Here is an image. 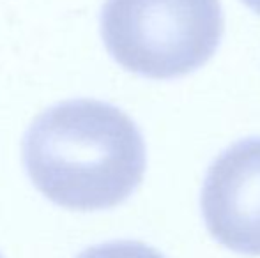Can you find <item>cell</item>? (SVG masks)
I'll use <instances>...</instances> for the list:
<instances>
[{
    "instance_id": "obj_5",
    "label": "cell",
    "mask_w": 260,
    "mask_h": 258,
    "mask_svg": "<svg viewBox=\"0 0 260 258\" xmlns=\"http://www.w3.org/2000/svg\"><path fill=\"white\" fill-rule=\"evenodd\" d=\"M241 2H243L244 6L250 7V9L253 11V13L260 14V0H241Z\"/></svg>"
},
{
    "instance_id": "obj_1",
    "label": "cell",
    "mask_w": 260,
    "mask_h": 258,
    "mask_svg": "<svg viewBox=\"0 0 260 258\" xmlns=\"http://www.w3.org/2000/svg\"><path fill=\"white\" fill-rule=\"evenodd\" d=\"M28 179L69 210H106L135 193L147 166L138 126L98 99L62 101L43 112L21 143Z\"/></svg>"
},
{
    "instance_id": "obj_6",
    "label": "cell",
    "mask_w": 260,
    "mask_h": 258,
    "mask_svg": "<svg viewBox=\"0 0 260 258\" xmlns=\"http://www.w3.org/2000/svg\"><path fill=\"white\" fill-rule=\"evenodd\" d=\"M0 258H2V256H0Z\"/></svg>"
},
{
    "instance_id": "obj_4",
    "label": "cell",
    "mask_w": 260,
    "mask_h": 258,
    "mask_svg": "<svg viewBox=\"0 0 260 258\" xmlns=\"http://www.w3.org/2000/svg\"><path fill=\"white\" fill-rule=\"evenodd\" d=\"M76 258H167L140 241H112L82 251Z\"/></svg>"
},
{
    "instance_id": "obj_3",
    "label": "cell",
    "mask_w": 260,
    "mask_h": 258,
    "mask_svg": "<svg viewBox=\"0 0 260 258\" xmlns=\"http://www.w3.org/2000/svg\"><path fill=\"white\" fill-rule=\"evenodd\" d=\"M200 207L209 234L219 244L260 256V138L230 145L211 163Z\"/></svg>"
},
{
    "instance_id": "obj_2",
    "label": "cell",
    "mask_w": 260,
    "mask_h": 258,
    "mask_svg": "<svg viewBox=\"0 0 260 258\" xmlns=\"http://www.w3.org/2000/svg\"><path fill=\"white\" fill-rule=\"evenodd\" d=\"M101 38L119 65L149 80L197 71L219 48V0H105Z\"/></svg>"
}]
</instances>
